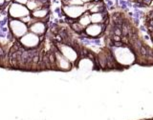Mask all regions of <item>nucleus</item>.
<instances>
[{
    "mask_svg": "<svg viewBox=\"0 0 153 120\" xmlns=\"http://www.w3.org/2000/svg\"><path fill=\"white\" fill-rule=\"evenodd\" d=\"M109 50L116 60L117 63L121 67H128L134 64L137 60V56L133 52L132 48L129 45H122L119 47H115L111 45Z\"/></svg>",
    "mask_w": 153,
    "mask_h": 120,
    "instance_id": "1",
    "label": "nucleus"
},
{
    "mask_svg": "<svg viewBox=\"0 0 153 120\" xmlns=\"http://www.w3.org/2000/svg\"><path fill=\"white\" fill-rule=\"evenodd\" d=\"M9 30L12 35L16 38H21L23 35H25L29 32L28 25L22 22L20 19H13L11 18L8 23Z\"/></svg>",
    "mask_w": 153,
    "mask_h": 120,
    "instance_id": "2",
    "label": "nucleus"
},
{
    "mask_svg": "<svg viewBox=\"0 0 153 120\" xmlns=\"http://www.w3.org/2000/svg\"><path fill=\"white\" fill-rule=\"evenodd\" d=\"M57 51L63 55L66 59H68L72 64H76L79 58V52L76 48L73 47L70 44H65V43H59L57 44Z\"/></svg>",
    "mask_w": 153,
    "mask_h": 120,
    "instance_id": "3",
    "label": "nucleus"
},
{
    "mask_svg": "<svg viewBox=\"0 0 153 120\" xmlns=\"http://www.w3.org/2000/svg\"><path fill=\"white\" fill-rule=\"evenodd\" d=\"M9 16L13 19H21L25 16L31 15V12L27 9L25 5L17 4L16 2L11 3L8 9Z\"/></svg>",
    "mask_w": 153,
    "mask_h": 120,
    "instance_id": "4",
    "label": "nucleus"
},
{
    "mask_svg": "<svg viewBox=\"0 0 153 120\" xmlns=\"http://www.w3.org/2000/svg\"><path fill=\"white\" fill-rule=\"evenodd\" d=\"M61 11L65 14L67 18L73 19V20H78V19L82 15V14L87 12L86 8L83 6H69V5H62Z\"/></svg>",
    "mask_w": 153,
    "mask_h": 120,
    "instance_id": "5",
    "label": "nucleus"
},
{
    "mask_svg": "<svg viewBox=\"0 0 153 120\" xmlns=\"http://www.w3.org/2000/svg\"><path fill=\"white\" fill-rule=\"evenodd\" d=\"M19 42H20L21 46L26 48V49H35L39 45L40 36H38L31 32H28L25 35L19 38Z\"/></svg>",
    "mask_w": 153,
    "mask_h": 120,
    "instance_id": "6",
    "label": "nucleus"
},
{
    "mask_svg": "<svg viewBox=\"0 0 153 120\" xmlns=\"http://www.w3.org/2000/svg\"><path fill=\"white\" fill-rule=\"evenodd\" d=\"M106 26L103 25V24H93L91 23L89 26H87L84 29L83 33L85 36H87L89 38H99L100 35H102V32H104Z\"/></svg>",
    "mask_w": 153,
    "mask_h": 120,
    "instance_id": "7",
    "label": "nucleus"
},
{
    "mask_svg": "<svg viewBox=\"0 0 153 120\" xmlns=\"http://www.w3.org/2000/svg\"><path fill=\"white\" fill-rule=\"evenodd\" d=\"M54 54L56 58V70H59L62 71H68L72 69L73 64H72L68 59H66L65 57L57 51V49L56 52H54Z\"/></svg>",
    "mask_w": 153,
    "mask_h": 120,
    "instance_id": "8",
    "label": "nucleus"
},
{
    "mask_svg": "<svg viewBox=\"0 0 153 120\" xmlns=\"http://www.w3.org/2000/svg\"><path fill=\"white\" fill-rule=\"evenodd\" d=\"M29 28V32H31L33 33H35L36 35H43L46 32V23L43 20H36V19H33V20L28 25Z\"/></svg>",
    "mask_w": 153,
    "mask_h": 120,
    "instance_id": "9",
    "label": "nucleus"
},
{
    "mask_svg": "<svg viewBox=\"0 0 153 120\" xmlns=\"http://www.w3.org/2000/svg\"><path fill=\"white\" fill-rule=\"evenodd\" d=\"M97 60V59H96ZM96 60H92L90 59L89 57H83V58L79 59L78 62L76 63V65H78V67L80 70H83V71H91V70H94L96 64H95V61Z\"/></svg>",
    "mask_w": 153,
    "mask_h": 120,
    "instance_id": "10",
    "label": "nucleus"
},
{
    "mask_svg": "<svg viewBox=\"0 0 153 120\" xmlns=\"http://www.w3.org/2000/svg\"><path fill=\"white\" fill-rule=\"evenodd\" d=\"M49 14V8L48 7H43L36 10V11L32 12L31 16L33 18L36 19V20H43L44 18H46Z\"/></svg>",
    "mask_w": 153,
    "mask_h": 120,
    "instance_id": "11",
    "label": "nucleus"
},
{
    "mask_svg": "<svg viewBox=\"0 0 153 120\" xmlns=\"http://www.w3.org/2000/svg\"><path fill=\"white\" fill-rule=\"evenodd\" d=\"M79 22V24H80L81 26H82L84 29L89 26L90 24H91V19H90V13L87 11V12H85L82 15H81L78 20H76Z\"/></svg>",
    "mask_w": 153,
    "mask_h": 120,
    "instance_id": "12",
    "label": "nucleus"
},
{
    "mask_svg": "<svg viewBox=\"0 0 153 120\" xmlns=\"http://www.w3.org/2000/svg\"><path fill=\"white\" fill-rule=\"evenodd\" d=\"M70 26L72 28V30L76 32H78V33H83V32H84V28L81 26L80 24H79V22L76 20L72 24H70Z\"/></svg>",
    "mask_w": 153,
    "mask_h": 120,
    "instance_id": "13",
    "label": "nucleus"
},
{
    "mask_svg": "<svg viewBox=\"0 0 153 120\" xmlns=\"http://www.w3.org/2000/svg\"><path fill=\"white\" fill-rule=\"evenodd\" d=\"M62 5L69 6H83L84 3L81 0H62Z\"/></svg>",
    "mask_w": 153,
    "mask_h": 120,
    "instance_id": "14",
    "label": "nucleus"
},
{
    "mask_svg": "<svg viewBox=\"0 0 153 120\" xmlns=\"http://www.w3.org/2000/svg\"><path fill=\"white\" fill-rule=\"evenodd\" d=\"M152 1L153 0H141V3L143 5V7H146V6H149Z\"/></svg>",
    "mask_w": 153,
    "mask_h": 120,
    "instance_id": "15",
    "label": "nucleus"
},
{
    "mask_svg": "<svg viewBox=\"0 0 153 120\" xmlns=\"http://www.w3.org/2000/svg\"><path fill=\"white\" fill-rule=\"evenodd\" d=\"M13 2H16L17 4H21V5H26L28 0H13Z\"/></svg>",
    "mask_w": 153,
    "mask_h": 120,
    "instance_id": "16",
    "label": "nucleus"
},
{
    "mask_svg": "<svg viewBox=\"0 0 153 120\" xmlns=\"http://www.w3.org/2000/svg\"><path fill=\"white\" fill-rule=\"evenodd\" d=\"M84 4H86V3H91V2H94L95 0H81Z\"/></svg>",
    "mask_w": 153,
    "mask_h": 120,
    "instance_id": "17",
    "label": "nucleus"
},
{
    "mask_svg": "<svg viewBox=\"0 0 153 120\" xmlns=\"http://www.w3.org/2000/svg\"><path fill=\"white\" fill-rule=\"evenodd\" d=\"M6 4L5 0H0V7H4V5Z\"/></svg>",
    "mask_w": 153,
    "mask_h": 120,
    "instance_id": "18",
    "label": "nucleus"
},
{
    "mask_svg": "<svg viewBox=\"0 0 153 120\" xmlns=\"http://www.w3.org/2000/svg\"><path fill=\"white\" fill-rule=\"evenodd\" d=\"M11 1H12V0H5V2H6V3H10Z\"/></svg>",
    "mask_w": 153,
    "mask_h": 120,
    "instance_id": "19",
    "label": "nucleus"
}]
</instances>
